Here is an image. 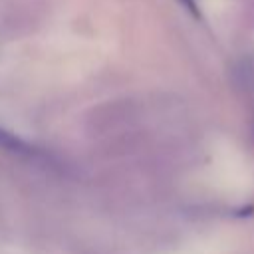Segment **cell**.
<instances>
[{
	"mask_svg": "<svg viewBox=\"0 0 254 254\" xmlns=\"http://www.w3.org/2000/svg\"><path fill=\"white\" fill-rule=\"evenodd\" d=\"M185 8H187V12H190L194 18H200V10H198V4H196V0H179Z\"/></svg>",
	"mask_w": 254,
	"mask_h": 254,
	"instance_id": "cell-3",
	"label": "cell"
},
{
	"mask_svg": "<svg viewBox=\"0 0 254 254\" xmlns=\"http://www.w3.org/2000/svg\"><path fill=\"white\" fill-rule=\"evenodd\" d=\"M252 125H254V121H252Z\"/></svg>",
	"mask_w": 254,
	"mask_h": 254,
	"instance_id": "cell-4",
	"label": "cell"
},
{
	"mask_svg": "<svg viewBox=\"0 0 254 254\" xmlns=\"http://www.w3.org/2000/svg\"><path fill=\"white\" fill-rule=\"evenodd\" d=\"M0 147L6 149V151H10V153H16L20 157H26V159H38V157H42V151L40 149H36L34 145L26 143L18 135H14V133H10V131H6L2 127H0Z\"/></svg>",
	"mask_w": 254,
	"mask_h": 254,
	"instance_id": "cell-1",
	"label": "cell"
},
{
	"mask_svg": "<svg viewBox=\"0 0 254 254\" xmlns=\"http://www.w3.org/2000/svg\"><path fill=\"white\" fill-rule=\"evenodd\" d=\"M236 81L240 83L242 89L254 93V54L244 56L238 64H236Z\"/></svg>",
	"mask_w": 254,
	"mask_h": 254,
	"instance_id": "cell-2",
	"label": "cell"
}]
</instances>
